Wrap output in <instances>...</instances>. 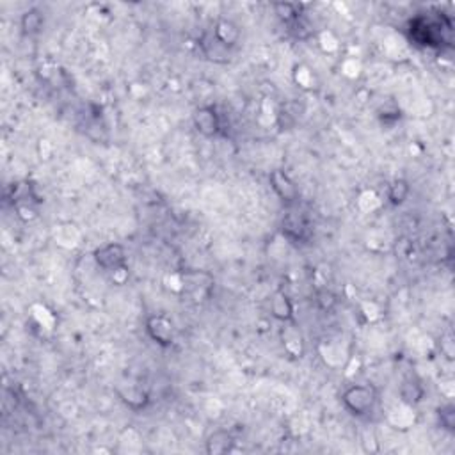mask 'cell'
<instances>
[{
	"instance_id": "obj_5",
	"label": "cell",
	"mask_w": 455,
	"mask_h": 455,
	"mask_svg": "<svg viewBox=\"0 0 455 455\" xmlns=\"http://www.w3.org/2000/svg\"><path fill=\"white\" fill-rule=\"evenodd\" d=\"M194 129L201 133L203 138H217L222 130V119L221 114L217 113L215 107L212 105H201L194 110L192 114Z\"/></svg>"
},
{
	"instance_id": "obj_17",
	"label": "cell",
	"mask_w": 455,
	"mask_h": 455,
	"mask_svg": "<svg viewBox=\"0 0 455 455\" xmlns=\"http://www.w3.org/2000/svg\"><path fill=\"white\" fill-rule=\"evenodd\" d=\"M315 301H317L318 308L324 311L333 310V306L336 304L335 294H333L331 290H327V288H320V290H317V294H315Z\"/></svg>"
},
{
	"instance_id": "obj_6",
	"label": "cell",
	"mask_w": 455,
	"mask_h": 455,
	"mask_svg": "<svg viewBox=\"0 0 455 455\" xmlns=\"http://www.w3.org/2000/svg\"><path fill=\"white\" fill-rule=\"evenodd\" d=\"M269 183L272 187V190L276 192L279 199H281L285 205H294L299 198V189L295 185V181L292 180L288 174L283 169H274L270 171L269 174Z\"/></svg>"
},
{
	"instance_id": "obj_11",
	"label": "cell",
	"mask_w": 455,
	"mask_h": 455,
	"mask_svg": "<svg viewBox=\"0 0 455 455\" xmlns=\"http://www.w3.org/2000/svg\"><path fill=\"white\" fill-rule=\"evenodd\" d=\"M117 393H119L121 400H123V402H125L130 409H135V411H141V409H144L149 402L148 393L142 391L141 388L133 386V384H129V390L126 391L117 390Z\"/></svg>"
},
{
	"instance_id": "obj_13",
	"label": "cell",
	"mask_w": 455,
	"mask_h": 455,
	"mask_svg": "<svg viewBox=\"0 0 455 455\" xmlns=\"http://www.w3.org/2000/svg\"><path fill=\"white\" fill-rule=\"evenodd\" d=\"M409 192H411L409 183H407L406 180H402V178H397V180L391 181L390 187H388V199H390V203L393 206H399L406 201Z\"/></svg>"
},
{
	"instance_id": "obj_14",
	"label": "cell",
	"mask_w": 455,
	"mask_h": 455,
	"mask_svg": "<svg viewBox=\"0 0 455 455\" xmlns=\"http://www.w3.org/2000/svg\"><path fill=\"white\" fill-rule=\"evenodd\" d=\"M400 397L406 404L413 406V404H418L423 397V388L420 384L418 379H406L400 388Z\"/></svg>"
},
{
	"instance_id": "obj_2",
	"label": "cell",
	"mask_w": 455,
	"mask_h": 455,
	"mask_svg": "<svg viewBox=\"0 0 455 455\" xmlns=\"http://www.w3.org/2000/svg\"><path fill=\"white\" fill-rule=\"evenodd\" d=\"M146 333L157 345L164 347V349L173 345L176 340V329H174L173 320L164 313L149 315L146 318Z\"/></svg>"
},
{
	"instance_id": "obj_7",
	"label": "cell",
	"mask_w": 455,
	"mask_h": 455,
	"mask_svg": "<svg viewBox=\"0 0 455 455\" xmlns=\"http://www.w3.org/2000/svg\"><path fill=\"white\" fill-rule=\"evenodd\" d=\"M281 231L294 244H306L310 240V224L301 214L290 212L283 217Z\"/></svg>"
},
{
	"instance_id": "obj_9",
	"label": "cell",
	"mask_w": 455,
	"mask_h": 455,
	"mask_svg": "<svg viewBox=\"0 0 455 455\" xmlns=\"http://www.w3.org/2000/svg\"><path fill=\"white\" fill-rule=\"evenodd\" d=\"M212 36H214L215 41H219L224 49L230 50L233 49L235 44L238 43V40H240V28L231 20L221 18V20H217V24H215L214 34H212Z\"/></svg>"
},
{
	"instance_id": "obj_16",
	"label": "cell",
	"mask_w": 455,
	"mask_h": 455,
	"mask_svg": "<svg viewBox=\"0 0 455 455\" xmlns=\"http://www.w3.org/2000/svg\"><path fill=\"white\" fill-rule=\"evenodd\" d=\"M438 416H439V423L443 425V429H447V431H454V427H455V407L452 406V404H447V406L439 407Z\"/></svg>"
},
{
	"instance_id": "obj_10",
	"label": "cell",
	"mask_w": 455,
	"mask_h": 455,
	"mask_svg": "<svg viewBox=\"0 0 455 455\" xmlns=\"http://www.w3.org/2000/svg\"><path fill=\"white\" fill-rule=\"evenodd\" d=\"M233 438L230 432L226 431H215L214 434H210L206 439V454L210 455H222L233 450Z\"/></svg>"
},
{
	"instance_id": "obj_12",
	"label": "cell",
	"mask_w": 455,
	"mask_h": 455,
	"mask_svg": "<svg viewBox=\"0 0 455 455\" xmlns=\"http://www.w3.org/2000/svg\"><path fill=\"white\" fill-rule=\"evenodd\" d=\"M43 24H44V17L40 9L33 8L22 15V20H20L22 33L27 34V36H34V34L40 33L41 28H43Z\"/></svg>"
},
{
	"instance_id": "obj_8",
	"label": "cell",
	"mask_w": 455,
	"mask_h": 455,
	"mask_svg": "<svg viewBox=\"0 0 455 455\" xmlns=\"http://www.w3.org/2000/svg\"><path fill=\"white\" fill-rule=\"evenodd\" d=\"M270 311L272 317L278 318L279 322L290 324L295 322V313H294V302L288 297V294L283 290H278L272 299H270Z\"/></svg>"
},
{
	"instance_id": "obj_3",
	"label": "cell",
	"mask_w": 455,
	"mask_h": 455,
	"mask_svg": "<svg viewBox=\"0 0 455 455\" xmlns=\"http://www.w3.org/2000/svg\"><path fill=\"white\" fill-rule=\"evenodd\" d=\"M443 28L452 31L450 27H445L441 22H432L429 18H416L411 24V36L413 40L418 41L420 44L425 47H441L443 43Z\"/></svg>"
},
{
	"instance_id": "obj_15",
	"label": "cell",
	"mask_w": 455,
	"mask_h": 455,
	"mask_svg": "<svg viewBox=\"0 0 455 455\" xmlns=\"http://www.w3.org/2000/svg\"><path fill=\"white\" fill-rule=\"evenodd\" d=\"M274 11L285 24L297 22L299 15H301V8L292 2H278V4H274Z\"/></svg>"
},
{
	"instance_id": "obj_4",
	"label": "cell",
	"mask_w": 455,
	"mask_h": 455,
	"mask_svg": "<svg viewBox=\"0 0 455 455\" xmlns=\"http://www.w3.org/2000/svg\"><path fill=\"white\" fill-rule=\"evenodd\" d=\"M94 262L100 269H104L105 272L109 274H114L116 270L125 269L126 267V251L121 244H116V242H109V244H104V246L97 247L93 253Z\"/></svg>"
},
{
	"instance_id": "obj_1",
	"label": "cell",
	"mask_w": 455,
	"mask_h": 455,
	"mask_svg": "<svg viewBox=\"0 0 455 455\" xmlns=\"http://www.w3.org/2000/svg\"><path fill=\"white\" fill-rule=\"evenodd\" d=\"M377 393L367 384H352L342 393V404L347 411L354 416H367L374 411Z\"/></svg>"
}]
</instances>
